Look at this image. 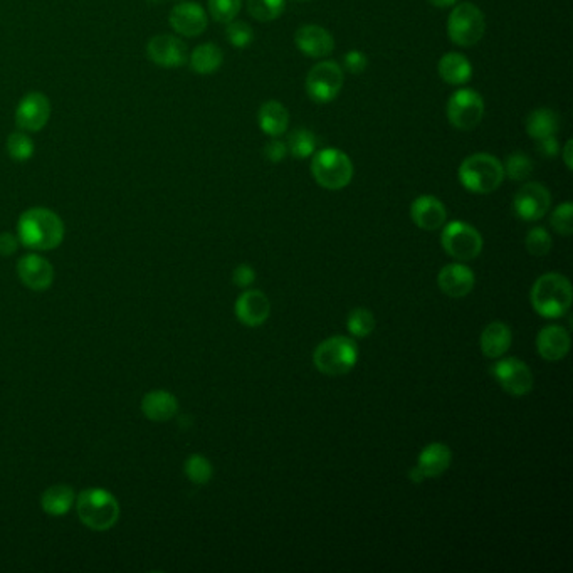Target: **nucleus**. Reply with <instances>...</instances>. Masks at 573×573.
Here are the masks:
<instances>
[{
  "label": "nucleus",
  "instance_id": "obj_43",
  "mask_svg": "<svg viewBox=\"0 0 573 573\" xmlns=\"http://www.w3.org/2000/svg\"><path fill=\"white\" fill-rule=\"evenodd\" d=\"M17 251V237L14 234H0V256H13Z\"/></svg>",
  "mask_w": 573,
  "mask_h": 573
},
{
  "label": "nucleus",
  "instance_id": "obj_20",
  "mask_svg": "<svg viewBox=\"0 0 573 573\" xmlns=\"http://www.w3.org/2000/svg\"><path fill=\"white\" fill-rule=\"evenodd\" d=\"M410 218L423 231H437L444 227L448 210L434 195H421L410 205Z\"/></svg>",
  "mask_w": 573,
  "mask_h": 573
},
{
  "label": "nucleus",
  "instance_id": "obj_36",
  "mask_svg": "<svg viewBox=\"0 0 573 573\" xmlns=\"http://www.w3.org/2000/svg\"><path fill=\"white\" fill-rule=\"evenodd\" d=\"M503 168H505V175H508L511 180L519 182V180L530 177V174L533 172V164L528 155L517 151L508 157Z\"/></svg>",
  "mask_w": 573,
  "mask_h": 573
},
{
  "label": "nucleus",
  "instance_id": "obj_33",
  "mask_svg": "<svg viewBox=\"0 0 573 573\" xmlns=\"http://www.w3.org/2000/svg\"><path fill=\"white\" fill-rule=\"evenodd\" d=\"M285 0H247V11L256 21L269 22L283 14Z\"/></svg>",
  "mask_w": 573,
  "mask_h": 573
},
{
  "label": "nucleus",
  "instance_id": "obj_21",
  "mask_svg": "<svg viewBox=\"0 0 573 573\" xmlns=\"http://www.w3.org/2000/svg\"><path fill=\"white\" fill-rule=\"evenodd\" d=\"M295 42L303 55L313 57V59L327 57L335 49L333 36L328 32L327 29L316 26V24L301 26L296 30Z\"/></svg>",
  "mask_w": 573,
  "mask_h": 573
},
{
  "label": "nucleus",
  "instance_id": "obj_2",
  "mask_svg": "<svg viewBox=\"0 0 573 573\" xmlns=\"http://www.w3.org/2000/svg\"><path fill=\"white\" fill-rule=\"evenodd\" d=\"M530 300L533 310L540 316L546 320L560 318L572 306V283L563 274H543L535 281Z\"/></svg>",
  "mask_w": 573,
  "mask_h": 573
},
{
  "label": "nucleus",
  "instance_id": "obj_18",
  "mask_svg": "<svg viewBox=\"0 0 573 573\" xmlns=\"http://www.w3.org/2000/svg\"><path fill=\"white\" fill-rule=\"evenodd\" d=\"M170 26L175 32L185 38H197L204 32L209 24L202 5L195 2H180L170 13Z\"/></svg>",
  "mask_w": 573,
  "mask_h": 573
},
{
  "label": "nucleus",
  "instance_id": "obj_14",
  "mask_svg": "<svg viewBox=\"0 0 573 573\" xmlns=\"http://www.w3.org/2000/svg\"><path fill=\"white\" fill-rule=\"evenodd\" d=\"M51 118V101L42 93H28L15 109V124L22 132H39Z\"/></svg>",
  "mask_w": 573,
  "mask_h": 573
},
{
  "label": "nucleus",
  "instance_id": "obj_5",
  "mask_svg": "<svg viewBox=\"0 0 573 573\" xmlns=\"http://www.w3.org/2000/svg\"><path fill=\"white\" fill-rule=\"evenodd\" d=\"M358 362V346L348 337H331L321 341L313 352L316 370L328 377H340L355 369Z\"/></svg>",
  "mask_w": 573,
  "mask_h": 573
},
{
  "label": "nucleus",
  "instance_id": "obj_44",
  "mask_svg": "<svg viewBox=\"0 0 573 573\" xmlns=\"http://www.w3.org/2000/svg\"><path fill=\"white\" fill-rule=\"evenodd\" d=\"M538 150L545 157H555L559 153V145H557V138L550 137L538 141Z\"/></svg>",
  "mask_w": 573,
  "mask_h": 573
},
{
  "label": "nucleus",
  "instance_id": "obj_3",
  "mask_svg": "<svg viewBox=\"0 0 573 573\" xmlns=\"http://www.w3.org/2000/svg\"><path fill=\"white\" fill-rule=\"evenodd\" d=\"M505 180L503 164L490 153H475L459 167V182L473 193H492Z\"/></svg>",
  "mask_w": 573,
  "mask_h": 573
},
{
  "label": "nucleus",
  "instance_id": "obj_24",
  "mask_svg": "<svg viewBox=\"0 0 573 573\" xmlns=\"http://www.w3.org/2000/svg\"><path fill=\"white\" fill-rule=\"evenodd\" d=\"M141 412L153 423H167L177 415V398L167 390H151L143 396Z\"/></svg>",
  "mask_w": 573,
  "mask_h": 573
},
{
  "label": "nucleus",
  "instance_id": "obj_19",
  "mask_svg": "<svg viewBox=\"0 0 573 573\" xmlns=\"http://www.w3.org/2000/svg\"><path fill=\"white\" fill-rule=\"evenodd\" d=\"M21 281L32 291H46L55 281V268L39 254H26L17 262Z\"/></svg>",
  "mask_w": 573,
  "mask_h": 573
},
{
  "label": "nucleus",
  "instance_id": "obj_11",
  "mask_svg": "<svg viewBox=\"0 0 573 573\" xmlns=\"http://www.w3.org/2000/svg\"><path fill=\"white\" fill-rule=\"evenodd\" d=\"M496 382L501 385L506 394L513 397L528 396L533 390L532 370L518 358H503L492 367Z\"/></svg>",
  "mask_w": 573,
  "mask_h": 573
},
{
  "label": "nucleus",
  "instance_id": "obj_39",
  "mask_svg": "<svg viewBox=\"0 0 573 573\" xmlns=\"http://www.w3.org/2000/svg\"><path fill=\"white\" fill-rule=\"evenodd\" d=\"M226 38L227 41L233 44L234 47H247L252 39H254V32L252 28L243 22V21H231L226 29Z\"/></svg>",
  "mask_w": 573,
  "mask_h": 573
},
{
  "label": "nucleus",
  "instance_id": "obj_38",
  "mask_svg": "<svg viewBox=\"0 0 573 573\" xmlns=\"http://www.w3.org/2000/svg\"><path fill=\"white\" fill-rule=\"evenodd\" d=\"M526 249L532 256L542 258L552 251V237L543 227H535L526 234Z\"/></svg>",
  "mask_w": 573,
  "mask_h": 573
},
{
  "label": "nucleus",
  "instance_id": "obj_23",
  "mask_svg": "<svg viewBox=\"0 0 573 573\" xmlns=\"http://www.w3.org/2000/svg\"><path fill=\"white\" fill-rule=\"evenodd\" d=\"M513 343V335H511V328L508 327L503 321H492L488 327L483 329L481 338H479V346L481 352L486 358H501L506 355V352L509 350Z\"/></svg>",
  "mask_w": 573,
  "mask_h": 573
},
{
  "label": "nucleus",
  "instance_id": "obj_16",
  "mask_svg": "<svg viewBox=\"0 0 573 573\" xmlns=\"http://www.w3.org/2000/svg\"><path fill=\"white\" fill-rule=\"evenodd\" d=\"M237 320L246 327L256 328L264 325L271 314L269 298L260 289H247L234 306Z\"/></svg>",
  "mask_w": 573,
  "mask_h": 573
},
{
  "label": "nucleus",
  "instance_id": "obj_46",
  "mask_svg": "<svg viewBox=\"0 0 573 573\" xmlns=\"http://www.w3.org/2000/svg\"><path fill=\"white\" fill-rule=\"evenodd\" d=\"M434 7H439V9H446V7H452V5H456L459 0H429Z\"/></svg>",
  "mask_w": 573,
  "mask_h": 573
},
{
  "label": "nucleus",
  "instance_id": "obj_22",
  "mask_svg": "<svg viewBox=\"0 0 573 573\" xmlns=\"http://www.w3.org/2000/svg\"><path fill=\"white\" fill-rule=\"evenodd\" d=\"M570 333L559 325L542 328L536 337V350L546 362H560L570 352Z\"/></svg>",
  "mask_w": 573,
  "mask_h": 573
},
{
  "label": "nucleus",
  "instance_id": "obj_9",
  "mask_svg": "<svg viewBox=\"0 0 573 573\" xmlns=\"http://www.w3.org/2000/svg\"><path fill=\"white\" fill-rule=\"evenodd\" d=\"M343 69L335 61H323L312 68L306 76V93L314 103H329L340 95Z\"/></svg>",
  "mask_w": 573,
  "mask_h": 573
},
{
  "label": "nucleus",
  "instance_id": "obj_12",
  "mask_svg": "<svg viewBox=\"0 0 573 573\" xmlns=\"http://www.w3.org/2000/svg\"><path fill=\"white\" fill-rule=\"evenodd\" d=\"M552 204V195L545 185L530 182L519 189L513 201L515 214L526 222H535L546 216Z\"/></svg>",
  "mask_w": 573,
  "mask_h": 573
},
{
  "label": "nucleus",
  "instance_id": "obj_8",
  "mask_svg": "<svg viewBox=\"0 0 573 573\" xmlns=\"http://www.w3.org/2000/svg\"><path fill=\"white\" fill-rule=\"evenodd\" d=\"M486 30V19L483 11L471 2H463L454 7L448 19V36L461 47L478 44Z\"/></svg>",
  "mask_w": 573,
  "mask_h": 573
},
{
  "label": "nucleus",
  "instance_id": "obj_37",
  "mask_svg": "<svg viewBox=\"0 0 573 573\" xmlns=\"http://www.w3.org/2000/svg\"><path fill=\"white\" fill-rule=\"evenodd\" d=\"M550 224L552 227L555 229V233L563 235V237H569L573 233V205L572 202H563L559 205L552 218H550Z\"/></svg>",
  "mask_w": 573,
  "mask_h": 573
},
{
  "label": "nucleus",
  "instance_id": "obj_6",
  "mask_svg": "<svg viewBox=\"0 0 573 573\" xmlns=\"http://www.w3.org/2000/svg\"><path fill=\"white\" fill-rule=\"evenodd\" d=\"M312 174L318 185L328 191L345 189L354 178V164L338 149H323L314 153Z\"/></svg>",
  "mask_w": 573,
  "mask_h": 573
},
{
  "label": "nucleus",
  "instance_id": "obj_25",
  "mask_svg": "<svg viewBox=\"0 0 573 573\" xmlns=\"http://www.w3.org/2000/svg\"><path fill=\"white\" fill-rule=\"evenodd\" d=\"M260 128L269 137H281L289 126V113L279 101L264 103L258 115Z\"/></svg>",
  "mask_w": 573,
  "mask_h": 573
},
{
  "label": "nucleus",
  "instance_id": "obj_15",
  "mask_svg": "<svg viewBox=\"0 0 573 573\" xmlns=\"http://www.w3.org/2000/svg\"><path fill=\"white\" fill-rule=\"evenodd\" d=\"M147 56L157 66L162 68H180L189 59L187 46L170 34L153 36L147 44Z\"/></svg>",
  "mask_w": 573,
  "mask_h": 573
},
{
  "label": "nucleus",
  "instance_id": "obj_13",
  "mask_svg": "<svg viewBox=\"0 0 573 573\" xmlns=\"http://www.w3.org/2000/svg\"><path fill=\"white\" fill-rule=\"evenodd\" d=\"M452 461V452L442 442H432L423 448L419 454L417 466L412 467L409 478L412 483H423L425 479H434L442 476L449 469Z\"/></svg>",
  "mask_w": 573,
  "mask_h": 573
},
{
  "label": "nucleus",
  "instance_id": "obj_4",
  "mask_svg": "<svg viewBox=\"0 0 573 573\" xmlns=\"http://www.w3.org/2000/svg\"><path fill=\"white\" fill-rule=\"evenodd\" d=\"M76 509L81 523L95 532H107L120 518L116 498L101 488L84 490L76 500Z\"/></svg>",
  "mask_w": 573,
  "mask_h": 573
},
{
  "label": "nucleus",
  "instance_id": "obj_27",
  "mask_svg": "<svg viewBox=\"0 0 573 573\" xmlns=\"http://www.w3.org/2000/svg\"><path fill=\"white\" fill-rule=\"evenodd\" d=\"M559 115L553 109H535L526 118V132H528L530 138L536 140V141L555 137L559 132Z\"/></svg>",
  "mask_w": 573,
  "mask_h": 573
},
{
  "label": "nucleus",
  "instance_id": "obj_41",
  "mask_svg": "<svg viewBox=\"0 0 573 573\" xmlns=\"http://www.w3.org/2000/svg\"><path fill=\"white\" fill-rule=\"evenodd\" d=\"M256 281V271L249 266V264H241L234 269L233 283L235 286L246 287L251 286Z\"/></svg>",
  "mask_w": 573,
  "mask_h": 573
},
{
  "label": "nucleus",
  "instance_id": "obj_17",
  "mask_svg": "<svg viewBox=\"0 0 573 573\" xmlns=\"http://www.w3.org/2000/svg\"><path fill=\"white\" fill-rule=\"evenodd\" d=\"M476 285L475 273L463 262H454L444 266L437 274V286L454 300L467 296Z\"/></svg>",
  "mask_w": 573,
  "mask_h": 573
},
{
  "label": "nucleus",
  "instance_id": "obj_10",
  "mask_svg": "<svg viewBox=\"0 0 573 573\" xmlns=\"http://www.w3.org/2000/svg\"><path fill=\"white\" fill-rule=\"evenodd\" d=\"M484 115V101L475 90H459L448 101V118L458 130L476 128Z\"/></svg>",
  "mask_w": 573,
  "mask_h": 573
},
{
  "label": "nucleus",
  "instance_id": "obj_28",
  "mask_svg": "<svg viewBox=\"0 0 573 573\" xmlns=\"http://www.w3.org/2000/svg\"><path fill=\"white\" fill-rule=\"evenodd\" d=\"M74 490L68 484H55L47 488L41 496L42 509L53 517L66 515L74 505Z\"/></svg>",
  "mask_w": 573,
  "mask_h": 573
},
{
  "label": "nucleus",
  "instance_id": "obj_26",
  "mask_svg": "<svg viewBox=\"0 0 573 573\" xmlns=\"http://www.w3.org/2000/svg\"><path fill=\"white\" fill-rule=\"evenodd\" d=\"M437 69H439V76L448 84H454V86L465 84L473 76L471 63L459 53H448L442 56Z\"/></svg>",
  "mask_w": 573,
  "mask_h": 573
},
{
  "label": "nucleus",
  "instance_id": "obj_1",
  "mask_svg": "<svg viewBox=\"0 0 573 573\" xmlns=\"http://www.w3.org/2000/svg\"><path fill=\"white\" fill-rule=\"evenodd\" d=\"M17 237L32 251H51L63 243L64 224L53 210L32 207L19 218Z\"/></svg>",
  "mask_w": 573,
  "mask_h": 573
},
{
  "label": "nucleus",
  "instance_id": "obj_40",
  "mask_svg": "<svg viewBox=\"0 0 573 573\" xmlns=\"http://www.w3.org/2000/svg\"><path fill=\"white\" fill-rule=\"evenodd\" d=\"M343 66L352 74H362L369 66V59L362 51H350L343 57Z\"/></svg>",
  "mask_w": 573,
  "mask_h": 573
},
{
  "label": "nucleus",
  "instance_id": "obj_35",
  "mask_svg": "<svg viewBox=\"0 0 573 573\" xmlns=\"http://www.w3.org/2000/svg\"><path fill=\"white\" fill-rule=\"evenodd\" d=\"M243 0H209V13L220 24H229L239 14Z\"/></svg>",
  "mask_w": 573,
  "mask_h": 573
},
{
  "label": "nucleus",
  "instance_id": "obj_45",
  "mask_svg": "<svg viewBox=\"0 0 573 573\" xmlns=\"http://www.w3.org/2000/svg\"><path fill=\"white\" fill-rule=\"evenodd\" d=\"M572 147L573 143L569 140L565 143V149H563V160H565V165H567L569 170H572Z\"/></svg>",
  "mask_w": 573,
  "mask_h": 573
},
{
  "label": "nucleus",
  "instance_id": "obj_7",
  "mask_svg": "<svg viewBox=\"0 0 573 573\" xmlns=\"http://www.w3.org/2000/svg\"><path fill=\"white\" fill-rule=\"evenodd\" d=\"M440 244L446 254L458 262L476 260L483 252V235L476 227L463 220H452L444 224L440 234Z\"/></svg>",
  "mask_w": 573,
  "mask_h": 573
},
{
  "label": "nucleus",
  "instance_id": "obj_42",
  "mask_svg": "<svg viewBox=\"0 0 573 573\" xmlns=\"http://www.w3.org/2000/svg\"><path fill=\"white\" fill-rule=\"evenodd\" d=\"M286 153V143H283L281 140H278L276 137H274V140H271V141L266 145V149H264V155H266L268 160L273 162V164H278V162L285 160Z\"/></svg>",
  "mask_w": 573,
  "mask_h": 573
},
{
  "label": "nucleus",
  "instance_id": "obj_30",
  "mask_svg": "<svg viewBox=\"0 0 573 573\" xmlns=\"http://www.w3.org/2000/svg\"><path fill=\"white\" fill-rule=\"evenodd\" d=\"M184 471L189 481L197 486H204L214 476V467L210 465V461L201 454L189 456L184 466Z\"/></svg>",
  "mask_w": 573,
  "mask_h": 573
},
{
  "label": "nucleus",
  "instance_id": "obj_29",
  "mask_svg": "<svg viewBox=\"0 0 573 573\" xmlns=\"http://www.w3.org/2000/svg\"><path fill=\"white\" fill-rule=\"evenodd\" d=\"M224 61V53L222 49L212 44H201L197 46L191 55V68L197 74H212L216 73Z\"/></svg>",
  "mask_w": 573,
  "mask_h": 573
},
{
  "label": "nucleus",
  "instance_id": "obj_34",
  "mask_svg": "<svg viewBox=\"0 0 573 573\" xmlns=\"http://www.w3.org/2000/svg\"><path fill=\"white\" fill-rule=\"evenodd\" d=\"M7 151L15 162H28L34 155V141L22 132H14L7 138Z\"/></svg>",
  "mask_w": 573,
  "mask_h": 573
},
{
  "label": "nucleus",
  "instance_id": "obj_32",
  "mask_svg": "<svg viewBox=\"0 0 573 573\" xmlns=\"http://www.w3.org/2000/svg\"><path fill=\"white\" fill-rule=\"evenodd\" d=\"M346 328L352 337L367 338L375 329V316L365 308H355L346 318Z\"/></svg>",
  "mask_w": 573,
  "mask_h": 573
},
{
  "label": "nucleus",
  "instance_id": "obj_31",
  "mask_svg": "<svg viewBox=\"0 0 573 573\" xmlns=\"http://www.w3.org/2000/svg\"><path fill=\"white\" fill-rule=\"evenodd\" d=\"M287 151H291L293 157L296 158H308L316 150V137L313 132L298 128L287 137Z\"/></svg>",
  "mask_w": 573,
  "mask_h": 573
}]
</instances>
